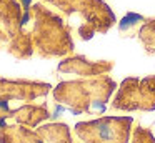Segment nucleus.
I'll use <instances>...</instances> for the list:
<instances>
[{
    "mask_svg": "<svg viewBox=\"0 0 155 143\" xmlns=\"http://www.w3.org/2000/svg\"><path fill=\"white\" fill-rule=\"evenodd\" d=\"M115 88L117 85L108 75H98L97 78L92 76L90 80L60 85L57 90V98L68 103L75 113H100L105 110Z\"/></svg>",
    "mask_w": 155,
    "mask_h": 143,
    "instance_id": "nucleus-1",
    "label": "nucleus"
},
{
    "mask_svg": "<svg viewBox=\"0 0 155 143\" xmlns=\"http://www.w3.org/2000/svg\"><path fill=\"white\" fill-rule=\"evenodd\" d=\"M132 116H102L75 126L82 143H128L132 138Z\"/></svg>",
    "mask_w": 155,
    "mask_h": 143,
    "instance_id": "nucleus-2",
    "label": "nucleus"
},
{
    "mask_svg": "<svg viewBox=\"0 0 155 143\" xmlns=\"http://www.w3.org/2000/svg\"><path fill=\"white\" fill-rule=\"evenodd\" d=\"M112 108L120 112H152L155 110V76H128L120 83Z\"/></svg>",
    "mask_w": 155,
    "mask_h": 143,
    "instance_id": "nucleus-3",
    "label": "nucleus"
},
{
    "mask_svg": "<svg viewBox=\"0 0 155 143\" xmlns=\"http://www.w3.org/2000/svg\"><path fill=\"white\" fill-rule=\"evenodd\" d=\"M60 5L67 7L68 12H77L82 15L84 23L80 25L82 38H92L94 33H107L115 25V15L108 5L102 0H60Z\"/></svg>",
    "mask_w": 155,
    "mask_h": 143,
    "instance_id": "nucleus-4",
    "label": "nucleus"
},
{
    "mask_svg": "<svg viewBox=\"0 0 155 143\" xmlns=\"http://www.w3.org/2000/svg\"><path fill=\"white\" fill-rule=\"evenodd\" d=\"M65 72H75L84 76H97V75H107L114 68V62H88V60L77 57V58L67 60V65L62 67Z\"/></svg>",
    "mask_w": 155,
    "mask_h": 143,
    "instance_id": "nucleus-5",
    "label": "nucleus"
},
{
    "mask_svg": "<svg viewBox=\"0 0 155 143\" xmlns=\"http://www.w3.org/2000/svg\"><path fill=\"white\" fill-rule=\"evenodd\" d=\"M140 27L137 30V37L143 45L145 52L153 55L155 53V18H142Z\"/></svg>",
    "mask_w": 155,
    "mask_h": 143,
    "instance_id": "nucleus-6",
    "label": "nucleus"
},
{
    "mask_svg": "<svg viewBox=\"0 0 155 143\" xmlns=\"http://www.w3.org/2000/svg\"><path fill=\"white\" fill-rule=\"evenodd\" d=\"M130 143H155V136L145 126H135L134 132H132Z\"/></svg>",
    "mask_w": 155,
    "mask_h": 143,
    "instance_id": "nucleus-7",
    "label": "nucleus"
}]
</instances>
